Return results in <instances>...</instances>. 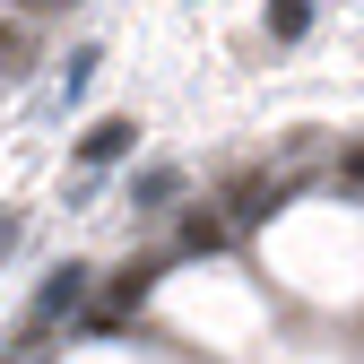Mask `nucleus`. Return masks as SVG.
<instances>
[{
    "instance_id": "f257e3e1",
    "label": "nucleus",
    "mask_w": 364,
    "mask_h": 364,
    "mask_svg": "<svg viewBox=\"0 0 364 364\" xmlns=\"http://www.w3.org/2000/svg\"><path fill=\"white\" fill-rule=\"evenodd\" d=\"M130 139H139V130H130V122H96V130H87V156L105 165V156H122Z\"/></svg>"
},
{
    "instance_id": "f03ea898",
    "label": "nucleus",
    "mask_w": 364,
    "mask_h": 364,
    "mask_svg": "<svg viewBox=\"0 0 364 364\" xmlns=\"http://www.w3.org/2000/svg\"><path fill=\"white\" fill-rule=\"evenodd\" d=\"M269 26H278V35H304L312 26V0H269Z\"/></svg>"
},
{
    "instance_id": "7ed1b4c3",
    "label": "nucleus",
    "mask_w": 364,
    "mask_h": 364,
    "mask_svg": "<svg viewBox=\"0 0 364 364\" xmlns=\"http://www.w3.org/2000/svg\"><path fill=\"white\" fill-rule=\"evenodd\" d=\"M26 9H70V0H26Z\"/></svg>"
},
{
    "instance_id": "20e7f679",
    "label": "nucleus",
    "mask_w": 364,
    "mask_h": 364,
    "mask_svg": "<svg viewBox=\"0 0 364 364\" xmlns=\"http://www.w3.org/2000/svg\"><path fill=\"white\" fill-rule=\"evenodd\" d=\"M9 53H18V43H9V35H0V61H9Z\"/></svg>"
}]
</instances>
